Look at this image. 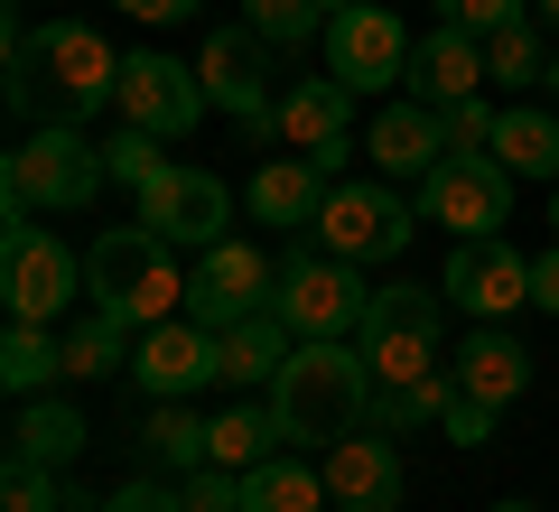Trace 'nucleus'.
<instances>
[{
    "label": "nucleus",
    "instance_id": "46",
    "mask_svg": "<svg viewBox=\"0 0 559 512\" xmlns=\"http://www.w3.org/2000/svg\"><path fill=\"white\" fill-rule=\"evenodd\" d=\"M318 10H326V20H336V10H355V0H318Z\"/></svg>",
    "mask_w": 559,
    "mask_h": 512
},
{
    "label": "nucleus",
    "instance_id": "8",
    "mask_svg": "<svg viewBox=\"0 0 559 512\" xmlns=\"http://www.w3.org/2000/svg\"><path fill=\"white\" fill-rule=\"evenodd\" d=\"M513 168L503 158H485V150H448L429 178H419V224H448L457 242H476V234H503L513 224Z\"/></svg>",
    "mask_w": 559,
    "mask_h": 512
},
{
    "label": "nucleus",
    "instance_id": "28",
    "mask_svg": "<svg viewBox=\"0 0 559 512\" xmlns=\"http://www.w3.org/2000/svg\"><path fill=\"white\" fill-rule=\"evenodd\" d=\"M47 382H66V335H57V326H20V317H10V335H0V392L38 401Z\"/></svg>",
    "mask_w": 559,
    "mask_h": 512
},
{
    "label": "nucleus",
    "instance_id": "34",
    "mask_svg": "<svg viewBox=\"0 0 559 512\" xmlns=\"http://www.w3.org/2000/svg\"><path fill=\"white\" fill-rule=\"evenodd\" d=\"M103 168H112V178L140 197V187L168 168V140H159V131H131V121H121V140H103Z\"/></svg>",
    "mask_w": 559,
    "mask_h": 512
},
{
    "label": "nucleus",
    "instance_id": "24",
    "mask_svg": "<svg viewBox=\"0 0 559 512\" xmlns=\"http://www.w3.org/2000/svg\"><path fill=\"white\" fill-rule=\"evenodd\" d=\"M215 345H224V382L252 392V382H280V364H289L299 335H289V317H280V308H261V317H242V326H224Z\"/></svg>",
    "mask_w": 559,
    "mask_h": 512
},
{
    "label": "nucleus",
    "instance_id": "41",
    "mask_svg": "<svg viewBox=\"0 0 559 512\" xmlns=\"http://www.w3.org/2000/svg\"><path fill=\"white\" fill-rule=\"evenodd\" d=\"M121 10H131V20H150V28H178V20H197L205 0H121Z\"/></svg>",
    "mask_w": 559,
    "mask_h": 512
},
{
    "label": "nucleus",
    "instance_id": "33",
    "mask_svg": "<svg viewBox=\"0 0 559 512\" xmlns=\"http://www.w3.org/2000/svg\"><path fill=\"white\" fill-rule=\"evenodd\" d=\"M0 512H66V475L28 466V456H0Z\"/></svg>",
    "mask_w": 559,
    "mask_h": 512
},
{
    "label": "nucleus",
    "instance_id": "14",
    "mask_svg": "<svg viewBox=\"0 0 559 512\" xmlns=\"http://www.w3.org/2000/svg\"><path fill=\"white\" fill-rule=\"evenodd\" d=\"M439 289H448V308H466V317H485V326H503L513 308H532V261H522L503 234H476V242H457V252H448Z\"/></svg>",
    "mask_w": 559,
    "mask_h": 512
},
{
    "label": "nucleus",
    "instance_id": "42",
    "mask_svg": "<svg viewBox=\"0 0 559 512\" xmlns=\"http://www.w3.org/2000/svg\"><path fill=\"white\" fill-rule=\"evenodd\" d=\"M532 308H550V317H559V242L532 261Z\"/></svg>",
    "mask_w": 559,
    "mask_h": 512
},
{
    "label": "nucleus",
    "instance_id": "47",
    "mask_svg": "<svg viewBox=\"0 0 559 512\" xmlns=\"http://www.w3.org/2000/svg\"><path fill=\"white\" fill-rule=\"evenodd\" d=\"M495 512H540V503H495Z\"/></svg>",
    "mask_w": 559,
    "mask_h": 512
},
{
    "label": "nucleus",
    "instance_id": "25",
    "mask_svg": "<svg viewBox=\"0 0 559 512\" xmlns=\"http://www.w3.org/2000/svg\"><path fill=\"white\" fill-rule=\"evenodd\" d=\"M485 158H503L513 178H550L559 187V112H540V103H503L495 150H485Z\"/></svg>",
    "mask_w": 559,
    "mask_h": 512
},
{
    "label": "nucleus",
    "instance_id": "39",
    "mask_svg": "<svg viewBox=\"0 0 559 512\" xmlns=\"http://www.w3.org/2000/svg\"><path fill=\"white\" fill-rule=\"evenodd\" d=\"M103 512H187V493H168L159 475H131V485L103 493Z\"/></svg>",
    "mask_w": 559,
    "mask_h": 512
},
{
    "label": "nucleus",
    "instance_id": "1",
    "mask_svg": "<svg viewBox=\"0 0 559 512\" xmlns=\"http://www.w3.org/2000/svg\"><path fill=\"white\" fill-rule=\"evenodd\" d=\"M121 94V57L94 20H10V112L28 121H94Z\"/></svg>",
    "mask_w": 559,
    "mask_h": 512
},
{
    "label": "nucleus",
    "instance_id": "11",
    "mask_svg": "<svg viewBox=\"0 0 559 512\" xmlns=\"http://www.w3.org/2000/svg\"><path fill=\"white\" fill-rule=\"evenodd\" d=\"M308 242H318L326 261H392L401 242H411V205H401L392 187H373V178H345V187H326Z\"/></svg>",
    "mask_w": 559,
    "mask_h": 512
},
{
    "label": "nucleus",
    "instance_id": "3",
    "mask_svg": "<svg viewBox=\"0 0 559 512\" xmlns=\"http://www.w3.org/2000/svg\"><path fill=\"white\" fill-rule=\"evenodd\" d=\"M84 298L103 317H121L131 335H150L168 317H187V271L150 224H112V234L84 242Z\"/></svg>",
    "mask_w": 559,
    "mask_h": 512
},
{
    "label": "nucleus",
    "instance_id": "7",
    "mask_svg": "<svg viewBox=\"0 0 559 512\" xmlns=\"http://www.w3.org/2000/svg\"><path fill=\"white\" fill-rule=\"evenodd\" d=\"M355 271H364V261H326L308 234L280 252V298H271V308L289 317V335H299V345H318V335H364L373 289H364Z\"/></svg>",
    "mask_w": 559,
    "mask_h": 512
},
{
    "label": "nucleus",
    "instance_id": "19",
    "mask_svg": "<svg viewBox=\"0 0 559 512\" xmlns=\"http://www.w3.org/2000/svg\"><path fill=\"white\" fill-rule=\"evenodd\" d=\"M411 103H429V112H448V103L485 94V38H466L457 20H429V38H411Z\"/></svg>",
    "mask_w": 559,
    "mask_h": 512
},
{
    "label": "nucleus",
    "instance_id": "35",
    "mask_svg": "<svg viewBox=\"0 0 559 512\" xmlns=\"http://www.w3.org/2000/svg\"><path fill=\"white\" fill-rule=\"evenodd\" d=\"M495 121H503L495 94H466V103H448V112H439V131H448V150H495Z\"/></svg>",
    "mask_w": 559,
    "mask_h": 512
},
{
    "label": "nucleus",
    "instance_id": "44",
    "mask_svg": "<svg viewBox=\"0 0 559 512\" xmlns=\"http://www.w3.org/2000/svg\"><path fill=\"white\" fill-rule=\"evenodd\" d=\"M532 10H540V28H550V38H559V0H532Z\"/></svg>",
    "mask_w": 559,
    "mask_h": 512
},
{
    "label": "nucleus",
    "instance_id": "4",
    "mask_svg": "<svg viewBox=\"0 0 559 512\" xmlns=\"http://www.w3.org/2000/svg\"><path fill=\"white\" fill-rule=\"evenodd\" d=\"M439 326H448V289H373L364 308V364L373 392H457V373H439Z\"/></svg>",
    "mask_w": 559,
    "mask_h": 512
},
{
    "label": "nucleus",
    "instance_id": "30",
    "mask_svg": "<svg viewBox=\"0 0 559 512\" xmlns=\"http://www.w3.org/2000/svg\"><path fill=\"white\" fill-rule=\"evenodd\" d=\"M261 456H280V419L271 401H242V410H215V466H261Z\"/></svg>",
    "mask_w": 559,
    "mask_h": 512
},
{
    "label": "nucleus",
    "instance_id": "45",
    "mask_svg": "<svg viewBox=\"0 0 559 512\" xmlns=\"http://www.w3.org/2000/svg\"><path fill=\"white\" fill-rule=\"evenodd\" d=\"M540 84H550V103H559V57H550V66H540Z\"/></svg>",
    "mask_w": 559,
    "mask_h": 512
},
{
    "label": "nucleus",
    "instance_id": "18",
    "mask_svg": "<svg viewBox=\"0 0 559 512\" xmlns=\"http://www.w3.org/2000/svg\"><path fill=\"white\" fill-rule=\"evenodd\" d=\"M318 466H326V503L336 512H401V448H392V429L364 419V429L336 438Z\"/></svg>",
    "mask_w": 559,
    "mask_h": 512
},
{
    "label": "nucleus",
    "instance_id": "43",
    "mask_svg": "<svg viewBox=\"0 0 559 512\" xmlns=\"http://www.w3.org/2000/svg\"><path fill=\"white\" fill-rule=\"evenodd\" d=\"M345 158H355V131H345V140H326V150H308V168H318L326 187H345Z\"/></svg>",
    "mask_w": 559,
    "mask_h": 512
},
{
    "label": "nucleus",
    "instance_id": "37",
    "mask_svg": "<svg viewBox=\"0 0 559 512\" xmlns=\"http://www.w3.org/2000/svg\"><path fill=\"white\" fill-rule=\"evenodd\" d=\"M448 401H457V392H373V429H419V419H439L448 410Z\"/></svg>",
    "mask_w": 559,
    "mask_h": 512
},
{
    "label": "nucleus",
    "instance_id": "31",
    "mask_svg": "<svg viewBox=\"0 0 559 512\" xmlns=\"http://www.w3.org/2000/svg\"><path fill=\"white\" fill-rule=\"evenodd\" d=\"M242 28H252L271 57H289V47L326 38V10H318V0H242Z\"/></svg>",
    "mask_w": 559,
    "mask_h": 512
},
{
    "label": "nucleus",
    "instance_id": "27",
    "mask_svg": "<svg viewBox=\"0 0 559 512\" xmlns=\"http://www.w3.org/2000/svg\"><path fill=\"white\" fill-rule=\"evenodd\" d=\"M242 512H326V466H299V456L242 466Z\"/></svg>",
    "mask_w": 559,
    "mask_h": 512
},
{
    "label": "nucleus",
    "instance_id": "32",
    "mask_svg": "<svg viewBox=\"0 0 559 512\" xmlns=\"http://www.w3.org/2000/svg\"><path fill=\"white\" fill-rule=\"evenodd\" d=\"M540 38H532V20L522 28H495V38H485V84H503V94H522V84H540Z\"/></svg>",
    "mask_w": 559,
    "mask_h": 512
},
{
    "label": "nucleus",
    "instance_id": "38",
    "mask_svg": "<svg viewBox=\"0 0 559 512\" xmlns=\"http://www.w3.org/2000/svg\"><path fill=\"white\" fill-rule=\"evenodd\" d=\"M187 512H242V475L234 466H197L187 475Z\"/></svg>",
    "mask_w": 559,
    "mask_h": 512
},
{
    "label": "nucleus",
    "instance_id": "2",
    "mask_svg": "<svg viewBox=\"0 0 559 512\" xmlns=\"http://www.w3.org/2000/svg\"><path fill=\"white\" fill-rule=\"evenodd\" d=\"M271 419H280V448H336L373 419V364H364L355 335H318V345H289L271 382Z\"/></svg>",
    "mask_w": 559,
    "mask_h": 512
},
{
    "label": "nucleus",
    "instance_id": "16",
    "mask_svg": "<svg viewBox=\"0 0 559 512\" xmlns=\"http://www.w3.org/2000/svg\"><path fill=\"white\" fill-rule=\"evenodd\" d=\"M131 382H140L150 401H187V392H205V382H224V345H215V326H197V317H168V326L131 335Z\"/></svg>",
    "mask_w": 559,
    "mask_h": 512
},
{
    "label": "nucleus",
    "instance_id": "9",
    "mask_svg": "<svg viewBox=\"0 0 559 512\" xmlns=\"http://www.w3.org/2000/svg\"><path fill=\"white\" fill-rule=\"evenodd\" d=\"M280 298V261L261 252V242H242V234H224V242H205L197 261H187V317L197 326H242V317H261Z\"/></svg>",
    "mask_w": 559,
    "mask_h": 512
},
{
    "label": "nucleus",
    "instance_id": "6",
    "mask_svg": "<svg viewBox=\"0 0 559 512\" xmlns=\"http://www.w3.org/2000/svg\"><path fill=\"white\" fill-rule=\"evenodd\" d=\"M75 298H84V252H66L47 224H28L10 205V224H0V308L20 326H66Z\"/></svg>",
    "mask_w": 559,
    "mask_h": 512
},
{
    "label": "nucleus",
    "instance_id": "12",
    "mask_svg": "<svg viewBox=\"0 0 559 512\" xmlns=\"http://www.w3.org/2000/svg\"><path fill=\"white\" fill-rule=\"evenodd\" d=\"M150 234L168 242V252H205V242H224V224H234V197H224L215 168H187V158H168L159 178L140 187V215Z\"/></svg>",
    "mask_w": 559,
    "mask_h": 512
},
{
    "label": "nucleus",
    "instance_id": "26",
    "mask_svg": "<svg viewBox=\"0 0 559 512\" xmlns=\"http://www.w3.org/2000/svg\"><path fill=\"white\" fill-rule=\"evenodd\" d=\"M140 448H150L159 475H197V466H215V419H197L187 401H159L150 429H140Z\"/></svg>",
    "mask_w": 559,
    "mask_h": 512
},
{
    "label": "nucleus",
    "instance_id": "40",
    "mask_svg": "<svg viewBox=\"0 0 559 512\" xmlns=\"http://www.w3.org/2000/svg\"><path fill=\"white\" fill-rule=\"evenodd\" d=\"M495 419H503V410H485V401H466V392H457V401L439 410V429L457 438V448H485V438H495Z\"/></svg>",
    "mask_w": 559,
    "mask_h": 512
},
{
    "label": "nucleus",
    "instance_id": "15",
    "mask_svg": "<svg viewBox=\"0 0 559 512\" xmlns=\"http://www.w3.org/2000/svg\"><path fill=\"white\" fill-rule=\"evenodd\" d=\"M197 75H205V103L215 112H234V121H261L280 103V57L252 38V28H205V47H197Z\"/></svg>",
    "mask_w": 559,
    "mask_h": 512
},
{
    "label": "nucleus",
    "instance_id": "20",
    "mask_svg": "<svg viewBox=\"0 0 559 512\" xmlns=\"http://www.w3.org/2000/svg\"><path fill=\"white\" fill-rule=\"evenodd\" d=\"M364 150H373V168L382 178H429V168H439L448 158V131H439V112H429V103H382L373 112V131H364Z\"/></svg>",
    "mask_w": 559,
    "mask_h": 512
},
{
    "label": "nucleus",
    "instance_id": "36",
    "mask_svg": "<svg viewBox=\"0 0 559 512\" xmlns=\"http://www.w3.org/2000/svg\"><path fill=\"white\" fill-rule=\"evenodd\" d=\"M439 20H457L466 38H495V28H522L532 0H439Z\"/></svg>",
    "mask_w": 559,
    "mask_h": 512
},
{
    "label": "nucleus",
    "instance_id": "23",
    "mask_svg": "<svg viewBox=\"0 0 559 512\" xmlns=\"http://www.w3.org/2000/svg\"><path fill=\"white\" fill-rule=\"evenodd\" d=\"M326 205V178L308 158H261L252 168V224H280V234H308Z\"/></svg>",
    "mask_w": 559,
    "mask_h": 512
},
{
    "label": "nucleus",
    "instance_id": "17",
    "mask_svg": "<svg viewBox=\"0 0 559 512\" xmlns=\"http://www.w3.org/2000/svg\"><path fill=\"white\" fill-rule=\"evenodd\" d=\"M242 131L261 140V150H326V140L355 131V94H345L336 75H299V84H280V103L261 121H242Z\"/></svg>",
    "mask_w": 559,
    "mask_h": 512
},
{
    "label": "nucleus",
    "instance_id": "5",
    "mask_svg": "<svg viewBox=\"0 0 559 512\" xmlns=\"http://www.w3.org/2000/svg\"><path fill=\"white\" fill-rule=\"evenodd\" d=\"M103 140H84V121H38L20 150L0 158V197L20 215H75V205L103 197Z\"/></svg>",
    "mask_w": 559,
    "mask_h": 512
},
{
    "label": "nucleus",
    "instance_id": "22",
    "mask_svg": "<svg viewBox=\"0 0 559 512\" xmlns=\"http://www.w3.org/2000/svg\"><path fill=\"white\" fill-rule=\"evenodd\" d=\"M0 456H28V466H75L84 456V410L75 401H57V392H38V401H20V419H10V448Z\"/></svg>",
    "mask_w": 559,
    "mask_h": 512
},
{
    "label": "nucleus",
    "instance_id": "21",
    "mask_svg": "<svg viewBox=\"0 0 559 512\" xmlns=\"http://www.w3.org/2000/svg\"><path fill=\"white\" fill-rule=\"evenodd\" d=\"M457 392L485 401V410H513V401L532 392V355H522L503 326H476V335H466V355H457Z\"/></svg>",
    "mask_w": 559,
    "mask_h": 512
},
{
    "label": "nucleus",
    "instance_id": "13",
    "mask_svg": "<svg viewBox=\"0 0 559 512\" xmlns=\"http://www.w3.org/2000/svg\"><path fill=\"white\" fill-rule=\"evenodd\" d=\"M112 112L131 121V131H159V140H187L215 103H205V75L178 57H159V47H140V57H121V94Z\"/></svg>",
    "mask_w": 559,
    "mask_h": 512
},
{
    "label": "nucleus",
    "instance_id": "29",
    "mask_svg": "<svg viewBox=\"0 0 559 512\" xmlns=\"http://www.w3.org/2000/svg\"><path fill=\"white\" fill-rule=\"evenodd\" d=\"M57 335H66V382H112V373H131V326H121V317L84 308L75 326H57Z\"/></svg>",
    "mask_w": 559,
    "mask_h": 512
},
{
    "label": "nucleus",
    "instance_id": "10",
    "mask_svg": "<svg viewBox=\"0 0 559 512\" xmlns=\"http://www.w3.org/2000/svg\"><path fill=\"white\" fill-rule=\"evenodd\" d=\"M326 75L345 94H392L411 75V28H401L392 0H355V10L326 20Z\"/></svg>",
    "mask_w": 559,
    "mask_h": 512
}]
</instances>
